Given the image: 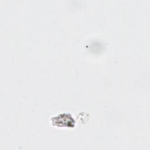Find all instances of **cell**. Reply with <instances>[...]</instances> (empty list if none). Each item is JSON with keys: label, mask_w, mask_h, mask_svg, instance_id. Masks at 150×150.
<instances>
[{"label": "cell", "mask_w": 150, "mask_h": 150, "mask_svg": "<svg viewBox=\"0 0 150 150\" xmlns=\"http://www.w3.org/2000/svg\"><path fill=\"white\" fill-rule=\"evenodd\" d=\"M53 125L58 127H73L75 124V121L70 114L62 113L51 119Z\"/></svg>", "instance_id": "1"}]
</instances>
